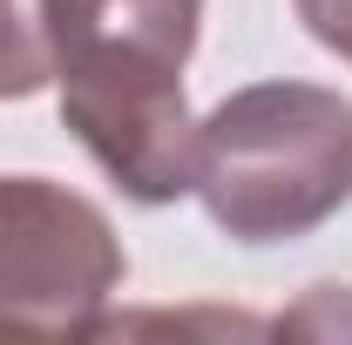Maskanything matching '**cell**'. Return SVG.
Returning a JSON list of instances; mask_svg holds the SVG:
<instances>
[{
    "label": "cell",
    "instance_id": "cell-5",
    "mask_svg": "<svg viewBox=\"0 0 352 345\" xmlns=\"http://www.w3.org/2000/svg\"><path fill=\"white\" fill-rule=\"evenodd\" d=\"M292 7H298L305 34L325 47V54L352 61V0H292Z\"/></svg>",
    "mask_w": 352,
    "mask_h": 345
},
{
    "label": "cell",
    "instance_id": "cell-4",
    "mask_svg": "<svg viewBox=\"0 0 352 345\" xmlns=\"http://www.w3.org/2000/svg\"><path fill=\"white\" fill-rule=\"evenodd\" d=\"M47 82H54V61H47L41 21L21 0H0V102H28Z\"/></svg>",
    "mask_w": 352,
    "mask_h": 345
},
{
    "label": "cell",
    "instance_id": "cell-2",
    "mask_svg": "<svg viewBox=\"0 0 352 345\" xmlns=\"http://www.w3.org/2000/svg\"><path fill=\"white\" fill-rule=\"evenodd\" d=\"M197 197L230 244H298L352 203V95L251 82L197 122Z\"/></svg>",
    "mask_w": 352,
    "mask_h": 345
},
{
    "label": "cell",
    "instance_id": "cell-1",
    "mask_svg": "<svg viewBox=\"0 0 352 345\" xmlns=\"http://www.w3.org/2000/svg\"><path fill=\"white\" fill-rule=\"evenodd\" d=\"M61 129H75L102 176L135 203L197 190V115L183 68L197 54L204 0H34Z\"/></svg>",
    "mask_w": 352,
    "mask_h": 345
},
{
    "label": "cell",
    "instance_id": "cell-3",
    "mask_svg": "<svg viewBox=\"0 0 352 345\" xmlns=\"http://www.w3.org/2000/svg\"><path fill=\"white\" fill-rule=\"evenodd\" d=\"M129 258L102 203L54 176H0V332L95 339Z\"/></svg>",
    "mask_w": 352,
    "mask_h": 345
}]
</instances>
